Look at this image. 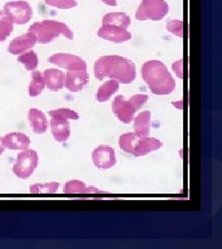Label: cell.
Masks as SVG:
<instances>
[{
	"mask_svg": "<svg viewBox=\"0 0 222 249\" xmlns=\"http://www.w3.org/2000/svg\"><path fill=\"white\" fill-rule=\"evenodd\" d=\"M94 74L99 80L109 78L119 83L131 84L136 78V68L132 60L124 56L104 55L95 63Z\"/></svg>",
	"mask_w": 222,
	"mask_h": 249,
	"instance_id": "6da1fadb",
	"label": "cell"
},
{
	"mask_svg": "<svg viewBox=\"0 0 222 249\" xmlns=\"http://www.w3.org/2000/svg\"><path fill=\"white\" fill-rule=\"evenodd\" d=\"M142 77L152 93L156 95H169L176 87L175 80L168 68L160 60L144 63L142 67Z\"/></svg>",
	"mask_w": 222,
	"mask_h": 249,
	"instance_id": "7a4b0ae2",
	"label": "cell"
},
{
	"mask_svg": "<svg viewBox=\"0 0 222 249\" xmlns=\"http://www.w3.org/2000/svg\"><path fill=\"white\" fill-rule=\"evenodd\" d=\"M28 32L36 37V42L39 44H49L61 36L69 40H72L74 36L67 24L53 19L35 22L29 28Z\"/></svg>",
	"mask_w": 222,
	"mask_h": 249,
	"instance_id": "3957f363",
	"label": "cell"
},
{
	"mask_svg": "<svg viewBox=\"0 0 222 249\" xmlns=\"http://www.w3.org/2000/svg\"><path fill=\"white\" fill-rule=\"evenodd\" d=\"M162 145L158 139L143 137L135 132L123 134L120 138L121 149L135 157L144 156L152 151H158Z\"/></svg>",
	"mask_w": 222,
	"mask_h": 249,
	"instance_id": "277c9868",
	"label": "cell"
},
{
	"mask_svg": "<svg viewBox=\"0 0 222 249\" xmlns=\"http://www.w3.org/2000/svg\"><path fill=\"white\" fill-rule=\"evenodd\" d=\"M148 96L145 94H135L126 100L122 95L117 96L112 104V111L117 118L124 124H129L133 120L134 114L147 102Z\"/></svg>",
	"mask_w": 222,
	"mask_h": 249,
	"instance_id": "5b68a950",
	"label": "cell"
},
{
	"mask_svg": "<svg viewBox=\"0 0 222 249\" xmlns=\"http://www.w3.org/2000/svg\"><path fill=\"white\" fill-rule=\"evenodd\" d=\"M169 9L166 0H142L136 10L135 18L140 21H159L167 16Z\"/></svg>",
	"mask_w": 222,
	"mask_h": 249,
	"instance_id": "8992f818",
	"label": "cell"
},
{
	"mask_svg": "<svg viewBox=\"0 0 222 249\" xmlns=\"http://www.w3.org/2000/svg\"><path fill=\"white\" fill-rule=\"evenodd\" d=\"M38 153L34 150L26 149L20 152L13 166V173L20 179H28L38 165Z\"/></svg>",
	"mask_w": 222,
	"mask_h": 249,
	"instance_id": "52a82bcc",
	"label": "cell"
},
{
	"mask_svg": "<svg viewBox=\"0 0 222 249\" xmlns=\"http://www.w3.org/2000/svg\"><path fill=\"white\" fill-rule=\"evenodd\" d=\"M3 10L13 24L23 25L33 18V9L31 5L23 0L8 2L5 4Z\"/></svg>",
	"mask_w": 222,
	"mask_h": 249,
	"instance_id": "ba28073f",
	"label": "cell"
},
{
	"mask_svg": "<svg viewBox=\"0 0 222 249\" xmlns=\"http://www.w3.org/2000/svg\"><path fill=\"white\" fill-rule=\"evenodd\" d=\"M48 62L66 69L68 71L87 70V65L85 61L80 56L71 53H55L48 58Z\"/></svg>",
	"mask_w": 222,
	"mask_h": 249,
	"instance_id": "9c48e42d",
	"label": "cell"
},
{
	"mask_svg": "<svg viewBox=\"0 0 222 249\" xmlns=\"http://www.w3.org/2000/svg\"><path fill=\"white\" fill-rule=\"evenodd\" d=\"M92 158L94 164L100 170L112 168L116 164L115 151L107 145H100L93 151Z\"/></svg>",
	"mask_w": 222,
	"mask_h": 249,
	"instance_id": "30bf717a",
	"label": "cell"
},
{
	"mask_svg": "<svg viewBox=\"0 0 222 249\" xmlns=\"http://www.w3.org/2000/svg\"><path fill=\"white\" fill-rule=\"evenodd\" d=\"M89 75L87 70L71 71L65 75L64 86L71 92H78L87 86Z\"/></svg>",
	"mask_w": 222,
	"mask_h": 249,
	"instance_id": "8fae6325",
	"label": "cell"
},
{
	"mask_svg": "<svg viewBox=\"0 0 222 249\" xmlns=\"http://www.w3.org/2000/svg\"><path fill=\"white\" fill-rule=\"evenodd\" d=\"M98 36L104 40L117 44L127 42L131 40L133 37L132 34L125 29L107 25H102L100 27V29L98 30Z\"/></svg>",
	"mask_w": 222,
	"mask_h": 249,
	"instance_id": "7c38bea8",
	"label": "cell"
},
{
	"mask_svg": "<svg viewBox=\"0 0 222 249\" xmlns=\"http://www.w3.org/2000/svg\"><path fill=\"white\" fill-rule=\"evenodd\" d=\"M51 131L58 142H65L71 136L69 119L63 116H51Z\"/></svg>",
	"mask_w": 222,
	"mask_h": 249,
	"instance_id": "4fadbf2b",
	"label": "cell"
},
{
	"mask_svg": "<svg viewBox=\"0 0 222 249\" xmlns=\"http://www.w3.org/2000/svg\"><path fill=\"white\" fill-rule=\"evenodd\" d=\"M36 43V37L28 32L27 34L16 37L10 42L9 52L12 54H21L31 50Z\"/></svg>",
	"mask_w": 222,
	"mask_h": 249,
	"instance_id": "5bb4252c",
	"label": "cell"
},
{
	"mask_svg": "<svg viewBox=\"0 0 222 249\" xmlns=\"http://www.w3.org/2000/svg\"><path fill=\"white\" fill-rule=\"evenodd\" d=\"M5 148L12 151H24L31 144L30 138L23 133L12 132L2 138Z\"/></svg>",
	"mask_w": 222,
	"mask_h": 249,
	"instance_id": "9a60e30c",
	"label": "cell"
},
{
	"mask_svg": "<svg viewBox=\"0 0 222 249\" xmlns=\"http://www.w3.org/2000/svg\"><path fill=\"white\" fill-rule=\"evenodd\" d=\"M43 74L45 86L52 91H58L63 89L65 74L58 69H48Z\"/></svg>",
	"mask_w": 222,
	"mask_h": 249,
	"instance_id": "2e32d148",
	"label": "cell"
},
{
	"mask_svg": "<svg viewBox=\"0 0 222 249\" xmlns=\"http://www.w3.org/2000/svg\"><path fill=\"white\" fill-rule=\"evenodd\" d=\"M28 118L35 133L44 134L47 130V119L44 113L39 109L31 108L28 112Z\"/></svg>",
	"mask_w": 222,
	"mask_h": 249,
	"instance_id": "e0dca14e",
	"label": "cell"
},
{
	"mask_svg": "<svg viewBox=\"0 0 222 249\" xmlns=\"http://www.w3.org/2000/svg\"><path fill=\"white\" fill-rule=\"evenodd\" d=\"M130 24L131 18L124 12H109L102 18V25L117 27L127 30Z\"/></svg>",
	"mask_w": 222,
	"mask_h": 249,
	"instance_id": "ac0fdd59",
	"label": "cell"
},
{
	"mask_svg": "<svg viewBox=\"0 0 222 249\" xmlns=\"http://www.w3.org/2000/svg\"><path fill=\"white\" fill-rule=\"evenodd\" d=\"M151 125V113L150 111H144L134 118V131L135 133L148 137L150 133Z\"/></svg>",
	"mask_w": 222,
	"mask_h": 249,
	"instance_id": "d6986e66",
	"label": "cell"
},
{
	"mask_svg": "<svg viewBox=\"0 0 222 249\" xmlns=\"http://www.w3.org/2000/svg\"><path fill=\"white\" fill-rule=\"evenodd\" d=\"M66 194H84V193H103L96 187H86L85 184L79 180H71L64 186Z\"/></svg>",
	"mask_w": 222,
	"mask_h": 249,
	"instance_id": "ffe728a7",
	"label": "cell"
},
{
	"mask_svg": "<svg viewBox=\"0 0 222 249\" xmlns=\"http://www.w3.org/2000/svg\"><path fill=\"white\" fill-rule=\"evenodd\" d=\"M120 88V83L116 80H107L104 84H102L97 93V100L99 103H105L111 98V96L117 92Z\"/></svg>",
	"mask_w": 222,
	"mask_h": 249,
	"instance_id": "44dd1931",
	"label": "cell"
},
{
	"mask_svg": "<svg viewBox=\"0 0 222 249\" xmlns=\"http://www.w3.org/2000/svg\"><path fill=\"white\" fill-rule=\"evenodd\" d=\"M45 87L43 74L40 71H33L32 74V81L29 85L28 92L31 97L39 96Z\"/></svg>",
	"mask_w": 222,
	"mask_h": 249,
	"instance_id": "7402d4cb",
	"label": "cell"
},
{
	"mask_svg": "<svg viewBox=\"0 0 222 249\" xmlns=\"http://www.w3.org/2000/svg\"><path fill=\"white\" fill-rule=\"evenodd\" d=\"M18 61L25 67L28 71H34L38 66V56L36 52L29 50L25 53L20 54Z\"/></svg>",
	"mask_w": 222,
	"mask_h": 249,
	"instance_id": "603a6c76",
	"label": "cell"
},
{
	"mask_svg": "<svg viewBox=\"0 0 222 249\" xmlns=\"http://www.w3.org/2000/svg\"><path fill=\"white\" fill-rule=\"evenodd\" d=\"M13 31V22L9 19L4 10L0 11V43L4 42Z\"/></svg>",
	"mask_w": 222,
	"mask_h": 249,
	"instance_id": "cb8c5ba5",
	"label": "cell"
},
{
	"mask_svg": "<svg viewBox=\"0 0 222 249\" xmlns=\"http://www.w3.org/2000/svg\"><path fill=\"white\" fill-rule=\"evenodd\" d=\"M60 184L57 182H50L45 184H35L30 187V192L34 194H53L56 193Z\"/></svg>",
	"mask_w": 222,
	"mask_h": 249,
	"instance_id": "d4e9b609",
	"label": "cell"
},
{
	"mask_svg": "<svg viewBox=\"0 0 222 249\" xmlns=\"http://www.w3.org/2000/svg\"><path fill=\"white\" fill-rule=\"evenodd\" d=\"M45 4L59 9H71L77 6L76 0H44Z\"/></svg>",
	"mask_w": 222,
	"mask_h": 249,
	"instance_id": "484cf974",
	"label": "cell"
},
{
	"mask_svg": "<svg viewBox=\"0 0 222 249\" xmlns=\"http://www.w3.org/2000/svg\"><path fill=\"white\" fill-rule=\"evenodd\" d=\"M48 115L50 116H63L65 118H68L69 120H78L79 115L69 108H60L56 110H50L48 112Z\"/></svg>",
	"mask_w": 222,
	"mask_h": 249,
	"instance_id": "4316f807",
	"label": "cell"
},
{
	"mask_svg": "<svg viewBox=\"0 0 222 249\" xmlns=\"http://www.w3.org/2000/svg\"><path fill=\"white\" fill-rule=\"evenodd\" d=\"M167 30L172 35L182 38L183 36V23L179 19H171L167 22Z\"/></svg>",
	"mask_w": 222,
	"mask_h": 249,
	"instance_id": "83f0119b",
	"label": "cell"
},
{
	"mask_svg": "<svg viewBox=\"0 0 222 249\" xmlns=\"http://www.w3.org/2000/svg\"><path fill=\"white\" fill-rule=\"evenodd\" d=\"M182 63H183V60L180 59V60H177V61H175L172 64V70L180 79H182V74H183Z\"/></svg>",
	"mask_w": 222,
	"mask_h": 249,
	"instance_id": "f1b7e54d",
	"label": "cell"
},
{
	"mask_svg": "<svg viewBox=\"0 0 222 249\" xmlns=\"http://www.w3.org/2000/svg\"><path fill=\"white\" fill-rule=\"evenodd\" d=\"M100 1L103 2L104 4H106L107 6H110V7L117 6V0H100Z\"/></svg>",
	"mask_w": 222,
	"mask_h": 249,
	"instance_id": "f546056e",
	"label": "cell"
},
{
	"mask_svg": "<svg viewBox=\"0 0 222 249\" xmlns=\"http://www.w3.org/2000/svg\"><path fill=\"white\" fill-rule=\"evenodd\" d=\"M5 151V146L3 144V141H2V137H0V156L1 154Z\"/></svg>",
	"mask_w": 222,
	"mask_h": 249,
	"instance_id": "4dcf8cb0",
	"label": "cell"
}]
</instances>
